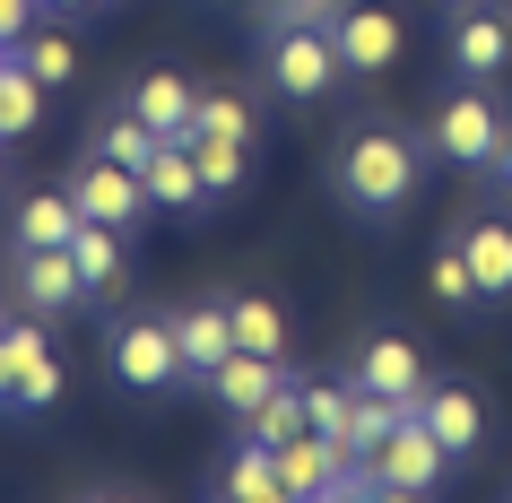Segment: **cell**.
<instances>
[{
	"mask_svg": "<svg viewBox=\"0 0 512 503\" xmlns=\"http://www.w3.org/2000/svg\"><path fill=\"white\" fill-rule=\"evenodd\" d=\"M339 191H348L365 217H400L408 191H417V148L400 131H356L339 148Z\"/></svg>",
	"mask_w": 512,
	"mask_h": 503,
	"instance_id": "cell-1",
	"label": "cell"
},
{
	"mask_svg": "<svg viewBox=\"0 0 512 503\" xmlns=\"http://www.w3.org/2000/svg\"><path fill=\"white\" fill-rule=\"evenodd\" d=\"M339 44H330V27H313V18H287V27H270V87L278 96H296V105H313V96H330L339 87Z\"/></svg>",
	"mask_w": 512,
	"mask_h": 503,
	"instance_id": "cell-2",
	"label": "cell"
},
{
	"mask_svg": "<svg viewBox=\"0 0 512 503\" xmlns=\"http://www.w3.org/2000/svg\"><path fill=\"white\" fill-rule=\"evenodd\" d=\"M443 469H452V451L434 443L426 417L391 425V434L365 451V486H382V495H426V486H443Z\"/></svg>",
	"mask_w": 512,
	"mask_h": 503,
	"instance_id": "cell-3",
	"label": "cell"
},
{
	"mask_svg": "<svg viewBox=\"0 0 512 503\" xmlns=\"http://www.w3.org/2000/svg\"><path fill=\"white\" fill-rule=\"evenodd\" d=\"M113 382L122 391H174L183 382V347H174V321H113Z\"/></svg>",
	"mask_w": 512,
	"mask_h": 503,
	"instance_id": "cell-4",
	"label": "cell"
},
{
	"mask_svg": "<svg viewBox=\"0 0 512 503\" xmlns=\"http://www.w3.org/2000/svg\"><path fill=\"white\" fill-rule=\"evenodd\" d=\"M70 200H79V217H105V226H131L139 209H148V183H139L131 165H113L105 148L70 174Z\"/></svg>",
	"mask_w": 512,
	"mask_h": 503,
	"instance_id": "cell-5",
	"label": "cell"
},
{
	"mask_svg": "<svg viewBox=\"0 0 512 503\" xmlns=\"http://www.w3.org/2000/svg\"><path fill=\"white\" fill-rule=\"evenodd\" d=\"M356 391H382V399H400V408H426L434 382H426V356L382 330V339H365V356H356Z\"/></svg>",
	"mask_w": 512,
	"mask_h": 503,
	"instance_id": "cell-6",
	"label": "cell"
},
{
	"mask_svg": "<svg viewBox=\"0 0 512 503\" xmlns=\"http://www.w3.org/2000/svg\"><path fill=\"white\" fill-rule=\"evenodd\" d=\"M434 148L452 165H495V148H504V122H495V105H486L478 87L469 96H452V105L434 113Z\"/></svg>",
	"mask_w": 512,
	"mask_h": 503,
	"instance_id": "cell-7",
	"label": "cell"
},
{
	"mask_svg": "<svg viewBox=\"0 0 512 503\" xmlns=\"http://www.w3.org/2000/svg\"><path fill=\"white\" fill-rule=\"evenodd\" d=\"M330 44H339V61H348V70H365V79H374V70H391V61H400V18H391V9H374V0H348V9H339V27H330Z\"/></svg>",
	"mask_w": 512,
	"mask_h": 503,
	"instance_id": "cell-8",
	"label": "cell"
},
{
	"mask_svg": "<svg viewBox=\"0 0 512 503\" xmlns=\"http://www.w3.org/2000/svg\"><path fill=\"white\" fill-rule=\"evenodd\" d=\"M174 321V347H183V382H209L226 356H235V321H226V304H183Z\"/></svg>",
	"mask_w": 512,
	"mask_h": 503,
	"instance_id": "cell-9",
	"label": "cell"
},
{
	"mask_svg": "<svg viewBox=\"0 0 512 503\" xmlns=\"http://www.w3.org/2000/svg\"><path fill=\"white\" fill-rule=\"evenodd\" d=\"M18 295H27L35 313H61V304H79V261H70V243H35L18 252Z\"/></svg>",
	"mask_w": 512,
	"mask_h": 503,
	"instance_id": "cell-10",
	"label": "cell"
},
{
	"mask_svg": "<svg viewBox=\"0 0 512 503\" xmlns=\"http://www.w3.org/2000/svg\"><path fill=\"white\" fill-rule=\"evenodd\" d=\"M287 382V356H252V347H235L226 365L209 373V391H217V408H235V417H252L261 399Z\"/></svg>",
	"mask_w": 512,
	"mask_h": 503,
	"instance_id": "cell-11",
	"label": "cell"
},
{
	"mask_svg": "<svg viewBox=\"0 0 512 503\" xmlns=\"http://www.w3.org/2000/svg\"><path fill=\"white\" fill-rule=\"evenodd\" d=\"M348 460H356V451H348V443H330V434H313V425H304L296 443H278V477H287V503H296V495H322V486L348 469Z\"/></svg>",
	"mask_w": 512,
	"mask_h": 503,
	"instance_id": "cell-12",
	"label": "cell"
},
{
	"mask_svg": "<svg viewBox=\"0 0 512 503\" xmlns=\"http://www.w3.org/2000/svg\"><path fill=\"white\" fill-rule=\"evenodd\" d=\"M417 417L434 425V443L452 451V460H460V451H478V443H486V408H478V391H460V382H434Z\"/></svg>",
	"mask_w": 512,
	"mask_h": 503,
	"instance_id": "cell-13",
	"label": "cell"
},
{
	"mask_svg": "<svg viewBox=\"0 0 512 503\" xmlns=\"http://www.w3.org/2000/svg\"><path fill=\"white\" fill-rule=\"evenodd\" d=\"M139 183H148V200H157V209H200V200H209V183H200V165H191V131H183V139H157V157H148V174H139Z\"/></svg>",
	"mask_w": 512,
	"mask_h": 503,
	"instance_id": "cell-14",
	"label": "cell"
},
{
	"mask_svg": "<svg viewBox=\"0 0 512 503\" xmlns=\"http://www.w3.org/2000/svg\"><path fill=\"white\" fill-rule=\"evenodd\" d=\"M131 113H139L157 139H183V131H191V113H200V87L174 79V70H157V79H139V87H131Z\"/></svg>",
	"mask_w": 512,
	"mask_h": 503,
	"instance_id": "cell-15",
	"label": "cell"
},
{
	"mask_svg": "<svg viewBox=\"0 0 512 503\" xmlns=\"http://www.w3.org/2000/svg\"><path fill=\"white\" fill-rule=\"evenodd\" d=\"M70 261H79V287H87V295H113V287H122V226H105V217H79Z\"/></svg>",
	"mask_w": 512,
	"mask_h": 503,
	"instance_id": "cell-16",
	"label": "cell"
},
{
	"mask_svg": "<svg viewBox=\"0 0 512 503\" xmlns=\"http://www.w3.org/2000/svg\"><path fill=\"white\" fill-rule=\"evenodd\" d=\"M452 61L469 70V79H495V70L512 61V18H486V9H469V18L452 27Z\"/></svg>",
	"mask_w": 512,
	"mask_h": 503,
	"instance_id": "cell-17",
	"label": "cell"
},
{
	"mask_svg": "<svg viewBox=\"0 0 512 503\" xmlns=\"http://www.w3.org/2000/svg\"><path fill=\"white\" fill-rule=\"evenodd\" d=\"M460 252H469V269H478V295H512V226L504 217L460 226Z\"/></svg>",
	"mask_w": 512,
	"mask_h": 503,
	"instance_id": "cell-18",
	"label": "cell"
},
{
	"mask_svg": "<svg viewBox=\"0 0 512 503\" xmlns=\"http://www.w3.org/2000/svg\"><path fill=\"white\" fill-rule=\"evenodd\" d=\"M70 235H79V200H70V191H27V200H18V252L70 243Z\"/></svg>",
	"mask_w": 512,
	"mask_h": 503,
	"instance_id": "cell-19",
	"label": "cell"
},
{
	"mask_svg": "<svg viewBox=\"0 0 512 503\" xmlns=\"http://www.w3.org/2000/svg\"><path fill=\"white\" fill-rule=\"evenodd\" d=\"M226 495H235V503H287V477H278V451L243 434V451L226 460Z\"/></svg>",
	"mask_w": 512,
	"mask_h": 503,
	"instance_id": "cell-20",
	"label": "cell"
},
{
	"mask_svg": "<svg viewBox=\"0 0 512 503\" xmlns=\"http://www.w3.org/2000/svg\"><path fill=\"white\" fill-rule=\"evenodd\" d=\"M35 113H44V79H35L18 53H0V139L35 131Z\"/></svg>",
	"mask_w": 512,
	"mask_h": 503,
	"instance_id": "cell-21",
	"label": "cell"
},
{
	"mask_svg": "<svg viewBox=\"0 0 512 503\" xmlns=\"http://www.w3.org/2000/svg\"><path fill=\"white\" fill-rule=\"evenodd\" d=\"M226 321H235V347H252V356H287V313H278L270 295H235Z\"/></svg>",
	"mask_w": 512,
	"mask_h": 503,
	"instance_id": "cell-22",
	"label": "cell"
},
{
	"mask_svg": "<svg viewBox=\"0 0 512 503\" xmlns=\"http://www.w3.org/2000/svg\"><path fill=\"white\" fill-rule=\"evenodd\" d=\"M304 425H313V417H304V391H296V382H278V391L261 399L252 417H243V434H252V443H270V451H278V443H296Z\"/></svg>",
	"mask_w": 512,
	"mask_h": 503,
	"instance_id": "cell-23",
	"label": "cell"
},
{
	"mask_svg": "<svg viewBox=\"0 0 512 503\" xmlns=\"http://www.w3.org/2000/svg\"><path fill=\"white\" fill-rule=\"evenodd\" d=\"M408 417H417V408H400V399H382V391H356V399H348V434H339V443L365 460V451H374L391 425H408Z\"/></svg>",
	"mask_w": 512,
	"mask_h": 503,
	"instance_id": "cell-24",
	"label": "cell"
},
{
	"mask_svg": "<svg viewBox=\"0 0 512 503\" xmlns=\"http://www.w3.org/2000/svg\"><path fill=\"white\" fill-rule=\"evenodd\" d=\"M9 53L27 61V70H35V79H44V87H61V79H70V70H79V44H70V35H53V27H27V35H18V44H9Z\"/></svg>",
	"mask_w": 512,
	"mask_h": 503,
	"instance_id": "cell-25",
	"label": "cell"
},
{
	"mask_svg": "<svg viewBox=\"0 0 512 503\" xmlns=\"http://www.w3.org/2000/svg\"><path fill=\"white\" fill-rule=\"evenodd\" d=\"M96 148H105L113 165H131V174H148V157H157V131H148L139 113H113L105 131H96Z\"/></svg>",
	"mask_w": 512,
	"mask_h": 503,
	"instance_id": "cell-26",
	"label": "cell"
},
{
	"mask_svg": "<svg viewBox=\"0 0 512 503\" xmlns=\"http://www.w3.org/2000/svg\"><path fill=\"white\" fill-rule=\"evenodd\" d=\"M191 131H200V139H235V148H252V105L217 87V96H200V113H191Z\"/></svg>",
	"mask_w": 512,
	"mask_h": 503,
	"instance_id": "cell-27",
	"label": "cell"
},
{
	"mask_svg": "<svg viewBox=\"0 0 512 503\" xmlns=\"http://www.w3.org/2000/svg\"><path fill=\"white\" fill-rule=\"evenodd\" d=\"M44 330H35V321H0V408H9V391H18V373L35 365V356H44Z\"/></svg>",
	"mask_w": 512,
	"mask_h": 503,
	"instance_id": "cell-28",
	"label": "cell"
},
{
	"mask_svg": "<svg viewBox=\"0 0 512 503\" xmlns=\"http://www.w3.org/2000/svg\"><path fill=\"white\" fill-rule=\"evenodd\" d=\"M191 165H200V183H209V200H217V191L243 183V165H252V157H243L235 139H200V131H191Z\"/></svg>",
	"mask_w": 512,
	"mask_h": 503,
	"instance_id": "cell-29",
	"label": "cell"
},
{
	"mask_svg": "<svg viewBox=\"0 0 512 503\" xmlns=\"http://www.w3.org/2000/svg\"><path fill=\"white\" fill-rule=\"evenodd\" d=\"M348 399H356V382H313V391H304L313 434H330V443H339V434H348Z\"/></svg>",
	"mask_w": 512,
	"mask_h": 503,
	"instance_id": "cell-30",
	"label": "cell"
},
{
	"mask_svg": "<svg viewBox=\"0 0 512 503\" xmlns=\"http://www.w3.org/2000/svg\"><path fill=\"white\" fill-rule=\"evenodd\" d=\"M53 399H61V356L44 347V356H35V365L18 373V391H9V408H53Z\"/></svg>",
	"mask_w": 512,
	"mask_h": 503,
	"instance_id": "cell-31",
	"label": "cell"
},
{
	"mask_svg": "<svg viewBox=\"0 0 512 503\" xmlns=\"http://www.w3.org/2000/svg\"><path fill=\"white\" fill-rule=\"evenodd\" d=\"M434 295H443V304H478V269H469V252H434Z\"/></svg>",
	"mask_w": 512,
	"mask_h": 503,
	"instance_id": "cell-32",
	"label": "cell"
},
{
	"mask_svg": "<svg viewBox=\"0 0 512 503\" xmlns=\"http://www.w3.org/2000/svg\"><path fill=\"white\" fill-rule=\"evenodd\" d=\"M35 9H44V0H0V44H18V35L35 27Z\"/></svg>",
	"mask_w": 512,
	"mask_h": 503,
	"instance_id": "cell-33",
	"label": "cell"
},
{
	"mask_svg": "<svg viewBox=\"0 0 512 503\" xmlns=\"http://www.w3.org/2000/svg\"><path fill=\"white\" fill-rule=\"evenodd\" d=\"M495 174H504V183H512V131H504V148H495Z\"/></svg>",
	"mask_w": 512,
	"mask_h": 503,
	"instance_id": "cell-34",
	"label": "cell"
},
{
	"mask_svg": "<svg viewBox=\"0 0 512 503\" xmlns=\"http://www.w3.org/2000/svg\"><path fill=\"white\" fill-rule=\"evenodd\" d=\"M44 9H87V0H44Z\"/></svg>",
	"mask_w": 512,
	"mask_h": 503,
	"instance_id": "cell-35",
	"label": "cell"
},
{
	"mask_svg": "<svg viewBox=\"0 0 512 503\" xmlns=\"http://www.w3.org/2000/svg\"><path fill=\"white\" fill-rule=\"evenodd\" d=\"M460 9H469V0H460Z\"/></svg>",
	"mask_w": 512,
	"mask_h": 503,
	"instance_id": "cell-36",
	"label": "cell"
},
{
	"mask_svg": "<svg viewBox=\"0 0 512 503\" xmlns=\"http://www.w3.org/2000/svg\"><path fill=\"white\" fill-rule=\"evenodd\" d=\"M0 53H9V44H0Z\"/></svg>",
	"mask_w": 512,
	"mask_h": 503,
	"instance_id": "cell-37",
	"label": "cell"
},
{
	"mask_svg": "<svg viewBox=\"0 0 512 503\" xmlns=\"http://www.w3.org/2000/svg\"><path fill=\"white\" fill-rule=\"evenodd\" d=\"M504 18H512V9H504Z\"/></svg>",
	"mask_w": 512,
	"mask_h": 503,
	"instance_id": "cell-38",
	"label": "cell"
}]
</instances>
